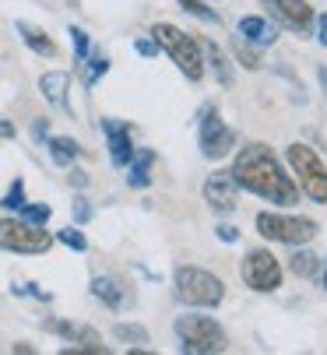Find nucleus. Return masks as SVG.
Returning <instances> with one entry per match:
<instances>
[{"label": "nucleus", "mask_w": 327, "mask_h": 355, "mask_svg": "<svg viewBox=\"0 0 327 355\" xmlns=\"http://www.w3.org/2000/svg\"><path fill=\"white\" fill-rule=\"evenodd\" d=\"M92 295L102 299L109 310H124L127 302H131L127 285H124L120 278H113V275H99V278H92Z\"/></svg>", "instance_id": "obj_14"}, {"label": "nucleus", "mask_w": 327, "mask_h": 355, "mask_svg": "<svg viewBox=\"0 0 327 355\" xmlns=\"http://www.w3.org/2000/svg\"><path fill=\"white\" fill-rule=\"evenodd\" d=\"M113 334H117L120 341H134V345H148V331H144L141 324H117V327H113Z\"/></svg>", "instance_id": "obj_24"}, {"label": "nucleus", "mask_w": 327, "mask_h": 355, "mask_svg": "<svg viewBox=\"0 0 327 355\" xmlns=\"http://www.w3.org/2000/svg\"><path fill=\"white\" fill-rule=\"evenodd\" d=\"M317 81H320V88H324V95H327V67H317Z\"/></svg>", "instance_id": "obj_37"}, {"label": "nucleus", "mask_w": 327, "mask_h": 355, "mask_svg": "<svg viewBox=\"0 0 327 355\" xmlns=\"http://www.w3.org/2000/svg\"><path fill=\"white\" fill-rule=\"evenodd\" d=\"M106 71H109V60H106L102 53H95V57H85V85H88V88H92V85H95V81H99Z\"/></svg>", "instance_id": "obj_23"}, {"label": "nucleus", "mask_w": 327, "mask_h": 355, "mask_svg": "<svg viewBox=\"0 0 327 355\" xmlns=\"http://www.w3.org/2000/svg\"><path fill=\"white\" fill-rule=\"evenodd\" d=\"M102 130H106V141H109V159L113 166H127L131 155H134V144H131V127L120 123V120H102Z\"/></svg>", "instance_id": "obj_13"}, {"label": "nucleus", "mask_w": 327, "mask_h": 355, "mask_svg": "<svg viewBox=\"0 0 327 355\" xmlns=\"http://www.w3.org/2000/svg\"><path fill=\"white\" fill-rule=\"evenodd\" d=\"M233 53H236V60H240L246 71H257V67H260V53H257L246 39H233Z\"/></svg>", "instance_id": "obj_22"}, {"label": "nucleus", "mask_w": 327, "mask_h": 355, "mask_svg": "<svg viewBox=\"0 0 327 355\" xmlns=\"http://www.w3.org/2000/svg\"><path fill=\"white\" fill-rule=\"evenodd\" d=\"M134 49H137L141 57H155V53H158V42H155V39H137Z\"/></svg>", "instance_id": "obj_32"}, {"label": "nucleus", "mask_w": 327, "mask_h": 355, "mask_svg": "<svg viewBox=\"0 0 327 355\" xmlns=\"http://www.w3.org/2000/svg\"><path fill=\"white\" fill-rule=\"evenodd\" d=\"M180 8H183L187 15L201 18V21H215V25H218V15H215L211 8H204V0H180Z\"/></svg>", "instance_id": "obj_26"}, {"label": "nucleus", "mask_w": 327, "mask_h": 355, "mask_svg": "<svg viewBox=\"0 0 327 355\" xmlns=\"http://www.w3.org/2000/svg\"><path fill=\"white\" fill-rule=\"evenodd\" d=\"M71 211H74V218H78V222H88V218H92V208H88V200H85V197H74Z\"/></svg>", "instance_id": "obj_30"}, {"label": "nucleus", "mask_w": 327, "mask_h": 355, "mask_svg": "<svg viewBox=\"0 0 327 355\" xmlns=\"http://www.w3.org/2000/svg\"><path fill=\"white\" fill-rule=\"evenodd\" d=\"M22 205H25V183H22V180H15V183H11V190H8V197H4V208H8V211H18Z\"/></svg>", "instance_id": "obj_28"}, {"label": "nucleus", "mask_w": 327, "mask_h": 355, "mask_svg": "<svg viewBox=\"0 0 327 355\" xmlns=\"http://www.w3.org/2000/svg\"><path fill=\"white\" fill-rule=\"evenodd\" d=\"M267 15L275 18L278 25H285L289 32H299L306 35L313 28V8L306 4V0H264Z\"/></svg>", "instance_id": "obj_10"}, {"label": "nucleus", "mask_w": 327, "mask_h": 355, "mask_svg": "<svg viewBox=\"0 0 327 355\" xmlns=\"http://www.w3.org/2000/svg\"><path fill=\"white\" fill-rule=\"evenodd\" d=\"M15 28H18L22 42L32 49V53H39V57H57V42H53L42 28H35V25H28V21H18Z\"/></svg>", "instance_id": "obj_16"}, {"label": "nucleus", "mask_w": 327, "mask_h": 355, "mask_svg": "<svg viewBox=\"0 0 327 355\" xmlns=\"http://www.w3.org/2000/svg\"><path fill=\"white\" fill-rule=\"evenodd\" d=\"M71 183H74V187H85V183H88V176H85L81 169H74V173H71Z\"/></svg>", "instance_id": "obj_36"}, {"label": "nucleus", "mask_w": 327, "mask_h": 355, "mask_svg": "<svg viewBox=\"0 0 327 355\" xmlns=\"http://www.w3.org/2000/svg\"><path fill=\"white\" fill-rule=\"evenodd\" d=\"M71 42H74L78 60H85V57H88V32H85V28H71Z\"/></svg>", "instance_id": "obj_29"}, {"label": "nucleus", "mask_w": 327, "mask_h": 355, "mask_svg": "<svg viewBox=\"0 0 327 355\" xmlns=\"http://www.w3.org/2000/svg\"><path fill=\"white\" fill-rule=\"evenodd\" d=\"M317 268H320V257H317V253H310V250H296V257H292V271H296L299 278H313V275H317Z\"/></svg>", "instance_id": "obj_21"}, {"label": "nucleus", "mask_w": 327, "mask_h": 355, "mask_svg": "<svg viewBox=\"0 0 327 355\" xmlns=\"http://www.w3.org/2000/svg\"><path fill=\"white\" fill-rule=\"evenodd\" d=\"M201 53L208 57V64L215 67V78H218V85L222 88H233V81H236V74H233V67H229V60H226V53L218 49L215 42H201Z\"/></svg>", "instance_id": "obj_18"}, {"label": "nucleus", "mask_w": 327, "mask_h": 355, "mask_svg": "<svg viewBox=\"0 0 327 355\" xmlns=\"http://www.w3.org/2000/svg\"><path fill=\"white\" fill-rule=\"evenodd\" d=\"M176 334H180V341H183V352H197V355L226 352V345H229V338H226L222 327H218L211 317H197V313L180 317V320H176Z\"/></svg>", "instance_id": "obj_6"}, {"label": "nucleus", "mask_w": 327, "mask_h": 355, "mask_svg": "<svg viewBox=\"0 0 327 355\" xmlns=\"http://www.w3.org/2000/svg\"><path fill=\"white\" fill-rule=\"evenodd\" d=\"M201 155L204 159H222L236 148V130L226 127V120L218 116V110H204L201 113Z\"/></svg>", "instance_id": "obj_9"}, {"label": "nucleus", "mask_w": 327, "mask_h": 355, "mask_svg": "<svg viewBox=\"0 0 327 355\" xmlns=\"http://www.w3.org/2000/svg\"><path fill=\"white\" fill-rule=\"evenodd\" d=\"M285 159H289V166H292V173H296V187L310 197V200H317V205H327V166L320 162V155L310 148V144H289L285 148Z\"/></svg>", "instance_id": "obj_3"}, {"label": "nucleus", "mask_w": 327, "mask_h": 355, "mask_svg": "<svg viewBox=\"0 0 327 355\" xmlns=\"http://www.w3.org/2000/svg\"><path fill=\"white\" fill-rule=\"evenodd\" d=\"M215 232H218V239H222V243H236V239H240V232H236L233 225H218Z\"/></svg>", "instance_id": "obj_33"}, {"label": "nucleus", "mask_w": 327, "mask_h": 355, "mask_svg": "<svg viewBox=\"0 0 327 355\" xmlns=\"http://www.w3.org/2000/svg\"><path fill=\"white\" fill-rule=\"evenodd\" d=\"M46 130H49V123H46V120H35V123H32V137H35V141H42V137H46Z\"/></svg>", "instance_id": "obj_34"}, {"label": "nucleus", "mask_w": 327, "mask_h": 355, "mask_svg": "<svg viewBox=\"0 0 327 355\" xmlns=\"http://www.w3.org/2000/svg\"><path fill=\"white\" fill-rule=\"evenodd\" d=\"M176 299L187 302V306H218L226 299V285L211 271L183 264V268H176Z\"/></svg>", "instance_id": "obj_4"}, {"label": "nucleus", "mask_w": 327, "mask_h": 355, "mask_svg": "<svg viewBox=\"0 0 327 355\" xmlns=\"http://www.w3.org/2000/svg\"><path fill=\"white\" fill-rule=\"evenodd\" d=\"M313 21H317V28H320V35H317L320 46H327V15H320V18H313Z\"/></svg>", "instance_id": "obj_35"}, {"label": "nucleus", "mask_w": 327, "mask_h": 355, "mask_svg": "<svg viewBox=\"0 0 327 355\" xmlns=\"http://www.w3.org/2000/svg\"><path fill=\"white\" fill-rule=\"evenodd\" d=\"M324 288H327V268H324Z\"/></svg>", "instance_id": "obj_39"}, {"label": "nucleus", "mask_w": 327, "mask_h": 355, "mask_svg": "<svg viewBox=\"0 0 327 355\" xmlns=\"http://www.w3.org/2000/svg\"><path fill=\"white\" fill-rule=\"evenodd\" d=\"M57 239H60L64 246H71V250H78V253H85V250H88V239H85V236H81V232H78L74 225H67V229H60V232H57Z\"/></svg>", "instance_id": "obj_27"}, {"label": "nucleus", "mask_w": 327, "mask_h": 355, "mask_svg": "<svg viewBox=\"0 0 327 355\" xmlns=\"http://www.w3.org/2000/svg\"><path fill=\"white\" fill-rule=\"evenodd\" d=\"M67 88H71V74H64V71H49V74H42V78H39V92L46 95V103L71 113Z\"/></svg>", "instance_id": "obj_15"}, {"label": "nucleus", "mask_w": 327, "mask_h": 355, "mask_svg": "<svg viewBox=\"0 0 327 355\" xmlns=\"http://www.w3.org/2000/svg\"><path fill=\"white\" fill-rule=\"evenodd\" d=\"M53 246V236L42 232V225L18 222V218H0V250L8 253H46Z\"/></svg>", "instance_id": "obj_7"}, {"label": "nucleus", "mask_w": 327, "mask_h": 355, "mask_svg": "<svg viewBox=\"0 0 327 355\" xmlns=\"http://www.w3.org/2000/svg\"><path fill=\"white\" fill-rule=\"evenodd\" d=\"M151 39L173 57V64L187 74V81H201L204 78V53H201V42L190 32H183V28L169 25V21H158L151 28Z\"/></svg>", "instance_id": "obj_2"}, {"label": "nucleus", "mask_w": 327, "mask_h": 355, "mask_svg": "<svg viewBox=\"0 0 327 355\" xmlns=\"http://www.w3.org/2000/svg\"><path fill=\"white\" fill-rule=\"evenodd\" d=\"M46 331L64 338V341H71V345H78V348H85V352H92V355H106V345H102L95 327L71 324V320H46Z\"/></svg>", "instance_id": "obj_12"}, {"label": "nucleus", "mask_w": 327, "mask_h": 355, "mask_svg": "<svg viewBox=\"0 0 327 355\" xmlns=\"http://www.w3.org/2000/svg\"><path fill=\"white\" fill-rule=\"evenodd\" d=\"M18 211H22V218H25V222H32V225H46V222H49V215H53V211H49V205H22Z\"/></svg>", "instance_id": "obj_25"}, {"label": "nucleus", "mask_w": 327, "mask_h": 355, "mask_svg": "<svg viewBox=\"0 0 327 355\" xmlns=\"http://www.w3.org/2000/svg\"><path fill=\"white\" fill-rule=\"evenodd\" d=\"M240 35H243L246 42H257V46H271V42L278 39L275 25H267L260 15H246V18L240 21Z\"/></svg>", "instance_id": "obj_17"}, {"label": "nucleus", "mask_w": 327, "mask_h": 355, "mask_svg": "<svg viewBox=\"0 0 327 355\" xmlns=\"http://www.w3.org/2000/svg\"><path fill=\"white\" fill-rule=\"evenodd\" d=\"M15 295H35V299H49V292H42L39 285H28V282L15 285Z\"/></svg>", "instance_id": "obj_31"}, {"label": "nucleus", "mask_w": 327, "mask_h": 355, "mask_svg": "<svg viewBox=\"0 0 327 355\" xmlns=\"http://www.w3.org/2000/svg\"><path fill=\"white\" fill-rule=\"evenodd\" d=\"M0 137H15V127L11 123H0Z\"/></svg>", "instance_id": "obj_38"}, {"label": "nucleus", "mask_w": 327, "mask_h": 355, "mask_svg": "<svg viewBox=\"0 0 327 355\" xmlns=\"http://www.w3.org/2000/svg\"><path fill=\"white\" fill-rule=\"evenodd\" d=\"M151 162H155V151H151V148L134 151L131 162H127V166H131L127 183H131V187H137V190H141V187H148V183H151V176H148V173H151Z\"/></svg>", "instance_id": "obj_19"}, {"label": "nucleus", "mask_w": 327, "mask_h": 355, "mask_svg": "<svg viewBox=\"0 0 327 355\" xmlns=\"http://www.w3.org/2000/svg\"><path fill=\"white\" fill-rule=\"evenodd\" d=\"M243 282L253 292H275L282 285V264L271 250H250L243 261Z\"/></svg>", "instance_id": "obj_8"}, {"label": "nucleus", "mask_w": 327, "mask_h": 355, "mask_svg": "<svg viewBox=\"0 0 327 355\" xmlns=\"http://www.w3.org/2000/svg\"><path fill=\"white\" fill-rule=\"evenodd\" d=\"M236 197H240V187L233 180V173H215L208 176L204 183V200L215 215H233L236 211Z\"/></svg>", "instance_id": "obj_11"}, {"label": "nucleus", "mask_w": 327, "mask_h": 355, "mask_svg": "<svg viewBox=\"0 0 327 355\" xmlns=\"http://www.w3.org/2000/svg\"><path fill=\"white\" fill-rule=\"evenodd\" d=\"M49 159L57 166H71L74 159H81V144L74 137H49Z\"/></svg>", "instance_id": "obj_20"}, {"label": "nucleus", "mask_w": 327, "mask_h": 355, "mask_svg": "<svg viewBox=\"0 0 327 355\" xmlns=\"http://www.w3.org/2000/svg\"><path fill=\"white\" fill-rule=\"evenodd\" d=\"M233 180H236V187L271 200V205H296L299 200L296 180L282 169V162L271 155L267 144H246L240 151L233 162Z\"/></svg>", "instance_id": "obj_1"}, {"label": "nucleus", "mask_w": 327, "mask_h": 355, "mask_svg": "<svg viewBox=\"0 0 327 355\" xmlns=\"http://www.w3.org/2000/svg\"><path fill=\"white\" fill-rule=\"evenodd\" d=\"M257 232L271 243H285V246H306L310 239H317L320 225L313 218H299V215H271L260 211L257 215Z\"/></svg>", "instance_id": "obj_5"}]
</instances>
